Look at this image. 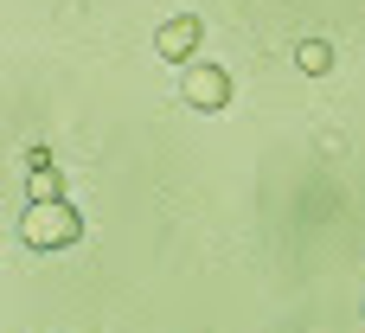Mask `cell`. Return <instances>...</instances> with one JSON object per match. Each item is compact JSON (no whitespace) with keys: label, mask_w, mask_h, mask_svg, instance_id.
<instances>
[{"label":"cell","mask_w":365,"mask_h":333,"mask_svg":"<svg viewBox=\"0 0 365 333\" xmlns=\"http://www.w3.org/2000/svg\"><path fill=\"white\" fill-rule=\"evenodd\" d=\"M77 237H83V218H77L71 199H26L19 244H32V250H71Z\"/></svg>","instance_id":"cell-1"},{"label":"cell","mask_w":365,"mask_h":333,"mask_svg":"<svg viewBox=\"0 0 365 333\" xmlns=\"http://www.w3.org/2000/svg\"><path fill=\"white\" fill-rule=\"evenodd\" d=\"M199 39H205V19H199V13H173V19L154 32V51H160L167 64H192V58H199Z\"/></svg>","instance_id":"cell-2"},{"label":"cell","mask_w":365,"mask_h":333,"mask_svg":"<svg viewBox=\"0 0 365 333\" xmlns=\"http://www.w3.org/2000/svg\"><path fill=\"white\" fill-rule=\"evenodd\" d=\"M180 96H186L192 109H205V116H212V109H225V103H231V71H225V64H192V71H186V83H180Z\"/></svg>","instance_id":"cell-3"},{"label":"cell","mask_w":365,"mask_h":333,"mask_svg":"<svg viewBox=\"0 0 365 333\" xmlns=\"http://www.w3.org/2000/svg\"><path fill=\"white\" fill-rule=\"evenodd\" d=\"M295 71L327 77V71H334V45H327V39H302V45H295Z\"/></svg>","instance_id":"cell-4"},{"label":"cell","mask_w":365,"mask_h":333,"mask_svg":"<svg viewBox=\"0 0 365 333\" xmlns=\"http://www.w3.org/2000/svg\"><path fill=\"white\" fill-rule=\"evenodd\" d=\"M26 193H32V199H64V173H58L51 160L32 167V173H26Z\"/></svg>","instance_id":"cell-5"}]
</instances>
